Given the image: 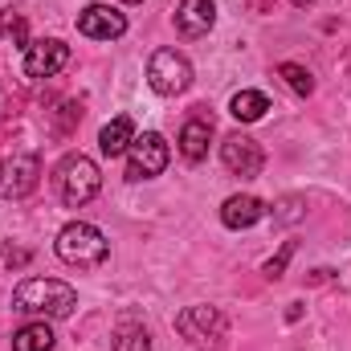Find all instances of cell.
Instances as JSON below:
<instances>
[{
  "mask_svg": "<svg viewBox=\"0 0 351 351\" xmlns=\"http://www.w3.org/2000/svg\"><path fill=\"white\" fill-rule=\"evenodd\" d=\"M12 302H16V311H25V315L66 319V315H74V306H78V290H74L70 282H58V278H25V282L12 290Z\"/></svg>",
  "mask_w": 351,
  "mask_h": 351,
  "instance_id": "6da1fadb",
  "label": "cell"
},
{
  "mask_svg": "<svg viewBox=\"0 0 351 351\" xmlns=\"http://www.w3.org/2000/svg\"><path fill=\"white\" fill-rule=\"evenodd\" d=\"M58 258L66 265H78V269H98L110 258V245H106V237L94 225L74 221V225H66L58 233Z\"/></svg>",
  "mask_w": 351,
  "mask_h": 351,
  "instance_id": "7a4b0ae2",
  "label": "cell"
},
{
  "mask_svg": "<svg viewBox=\"0 0 351 351\" xmlns=\"http://www.w3.org/2000/svg\"><path fill=\"white\" fill-rule=\"evenodd\" d=\"M98 188H102V172H98V164L90 156L78 152V156L62 160V168H58V192H62V200L70 208H82L86 200H94Z\"/></svg>",
  "mask_w": 351,
  "mask_h": 351,
  "instance_id": "3957f363",
  "label": "cell"
},
{
  "mask_svg": "<svg viewBox=\"0 0 351 351\" xmlns=\"http://www.w3.org/2000/svg\"><path fill=\"white\" fill-rule=\"evenodd\" d=\"M176 331L196 348H221L229 323H225V315L217 306H188V311L176 315Z\"/></svg>",
  "mask_w": 351,
  "mask_h": 351,
  "instance_id": "277c9868",
  "label": "cell"
},
{
  "mask_svg": "<svg viewBox=\"0 0 351 351\" xmlns=\"http://www.w3.org/2000/svg\"><path fill=\"white\" fill-rule=\"evenodd\" d=\"M147 82H152L156 94H168V98L172 94H184V90L192 86V66L176 49H156L152 62H147Z\"/></svg>",
  "mask_w": 351,
  "mask_h": 351,
  "instance_id": "5b68a950",
  "label": "cell"
},
{
  "mask_svg": "<svg viewBox=\"0 0 351 351\" xmlns=\"http://www.w3.org/2000/svg\"><path fill=\"white\" fill-rule=\"evenodd\" d=\"M168 143H164V135H156V131H147L143 139H135L131 143V160H127V180H152V176H160L168 168Z\"/></svg>",
  "mask_w": 351,
  "mask_h": 351,
  "instance_id": "8992f818",
  "label": "cell"
},
{
  "mask_svg": "<svg viewBox=\"0 0 351 351\" xmlns=\"http://www.w3.org/2000/svg\"><path fill=\"white\" fill-rule=\"evenodd\" d=\"M37 176H41V156H37V152L12 156V160L0 168V196H4V200H25V196L37 188Z\"/></svg>",
  "mask_w": 351,
  "mask_h": 351,
  "instance_id": "52a82bcc",
  "label": "cell"
},
{
  "mask_svg": "<svg viewBox=\"0 0 351 351\" xmlns=\"http://www.w3.org/2000/svg\"><path fill=\"white\" fill-rule=\"evenodd\" d=\"M221 160H225V168L233 176H241V180H258L265 168V152L258 147V139H250V135H229L225 143H221Z\"/></svg>",
  "mask_w": 351,
  "mask_h": 351,
  "instance_id": "ba28073f",
  "label": "cell"
},
{
  "mask_svg": "<svg viewBox=\"0 0 351 351\" xmlns=\"http://www.w3.org/2000/svg\"><path fill=\"white\" fill-rule=\"evenodd\" d=\"M66 66H70V45L66 41L45 37V41L25 45V78H53Z\"/></svg>",
  "mask_w": 351,
  "mask_h": 351,
  "instance_id": "9c48e42d",
  "label": "cell"
},
{
  "mask_svg": "<svg viewBox=\"0 0 351 351\" xmlns=\"http://www.w3.org/2000/svg\"><path fill=\"white\" fill-rule=\"evenodd\" d=\"M78 33L90 41H110V37H123L127 33V16L110 4H86L78 12Z\"/></svg>",
  "mask_w": 351,
  "mask_h": 351,
  "instance_id": "30bf717a",
  "label": "cell"
},
{
  "mask_svg": "<svg viewBox=\"0 0 351 351\" xmlns=\"http://www.w3.org/2000/svg\"><path fill=\"white\" fill-rule=\"evenodd\" d=\"M213 25H217L213 0H180V8H176V29H180L184 37H204Z\"/></svg>",
  "mask_w": 351,
  "mask_h": 351,
  "instance_id": "8fae6325",
  "label": "cell"
},
{
  "mask_svg": "<svg viewBox=\"0 0 351 351\" xmlns=\"http://www.w3.org/2000/svg\"><path fill=\"white\" fill-rule=\"evenodd\" d=\"M208 139H213V119L208 114H192L188 123H184V131H180V152H184V160H204L208 156Z\"/></svg>",
  "mask_w": 351,
  "mask_h": 351,
  "instance_id": "7c38bea8",
  "label": "cell"
},
{
  "mask_svg": "<svg viewBox=\"0 0 351 351\" xmlns=\"http://www.w3.org/2000/svg\"><path fill=\"white\" fill-rule=\"evenodd\" d=\"M262 217H265V204L258 196H229L225 208H221V221H225L229 229H250V225H258Z\"/></svg>",
  "mask_w": 351,
  "mask_h": 351,
  "instance_id": "4fadbf2b",
  "label": "cell"
},
{
  "mask_svg": "<svg viewBox=\"0 0 351 351\" xmlns=\"http://www.w3.org/2000/svg\"><path fill=\"white\" fill-rule=\"evenodd\" d=\"M135 143V123H131V114H119V119H110L106 127H102V135H98V147H102V156H123L127 147Z\"/></svg>",
  "mask_w": 351,
  "mask_h": 351,
  "instance_id": "5bb4252c",
  "label": "cell"
},
{
  "mask_svg": "<svg viewBox=\"0 0 351 351\" xmlns=\"http://www.w3.org/2000/svg\"><path fill=\"white\" fill-rule=\"evenodd\" d=\"M229 110H233V119H237V123H258L265 110H269V98L258 94V90H241V94H233Z\"/></svg>",
  "mask_w": 351,
  "mask_h": 351,
  "instance_id": "9a60e30c",
  "label": "cell"
},
{
  "mask_svg": "<svg viewBox=\"0 0 351 351\" xmlns=\"http://www.w3.org/2000/svg\"><path fill=\"white\" fill-rule=\"evenodd\" d=\"M53 348V331L49 323H29L12 335V351H49Z\"/></svg>",
  "mask_w": 351,
  "mask_h": 351,
  "instance_id": "2e32d148",
  "label": "cell"
},
{
  "mask_svg": "<svg viewBox=\"0 0 351 351\" xmlns=\"http://www.w3.org/2000/svg\"><path fill=\"white\" fill-rule=\"evenodd\" d=\"M114 351H152V339H147V327L139 323H127L114 331Z\"/></svg>",
  "mask_w": 351,
  "mask_h": 351,
  "instance_id": "e0dca14e",
  "label": "cell"
},
{
  "mask_svg": "<svg viewBox=\"0 0 351 351\" xmlns=\"http://www.w3.org/2000/svg\"><path fill=\"white\" fill-rule=\"evenodd\" d=\"M278 74L290 82L294 94H302V98H306V94H315V78H311V70H306V66H298V62H282V66H278Z\"/></svg>",
  "mask_w": 351,
  "mask_h": 351,
  "instance_id": "ac0fdd59",
  "label": "cell"
},
{
  "mask_svg": "<svg viewBox=\"0 0 351 351\" xmlns=\"http://www.w3.org/2000/svg\"><path fill=\"white\" fill-rule=\"evenodd\" d=\"M302 217H306V200L302 196H282L278 208H274V221L278 225H298Z\"/></svg>",
  "mask_w": 351,
  "mask_h": 351,
  "instance_id": "d6986e66",
  "label": "cell"
},
{
  "mask_svg": "<svg viewBox=\"0 0 351 351\" xmlns=\"http://www.w3.org/2000/svg\"><path fill=\"white\" fill-rule=\"evenodd\" d=\"M0 37L12 41V45H25V16L16 8H4L0 12Z\"/></svg>",
  "mask_w": 351,
  "mask_h": 351,
  "instance_id": "ffe728a7",
  "label": "cell"
},
{
  "mask_svg": "<svg viewBox=\"0 0 351 351\" xmlns=\"http://www.w3.org/2000/svg\"><path fill=\"white\" fill-rule=\"evenodd\" d=\"M78 123H82V106H78V102H66V106L58 110V123H53V135H58V139H66V135H70V131H74Z\"/></svg>",
  "mask_w": 351,
  "mask_h": 351,
  "instance_id": "44dd1931",
  "label": "cell"
},
{
  "mask_svg": "<svg viewBox=\"0 0 351 351\" xmlns=\"http://www.w3.org/2000/svg\"><path fill=\"white\" fill-rule=\"evenodd\" d=\"M290 258H294V241H286V245L278 250V258H269V262H265V278H282Z\"/></svg>",
  "mask_w": 351,
  "mask_h": 351,
  "instance_id": "7402d4cb",
  "label": "cell"
},
{
  "mask_svg": "<svg viewBox=\"0 0 351 351\" xmlns=\"http://www.w3.org/2000/svg\"><path fill=\"white\" fill-rule=\"evenodd\" d=\"M0 258H4V265H29V250H16V245H4V250H0Z\"/></svg>",
  "mask_w": 351,
  "mask_h": 351,
  "instance_id": "603a6c76",
  "label": "cell"
},
{
  "mask_svg": "<svg viewBox=\"0 0 351 351\" xmlns=\"http://www.w3.org/2000/svg\"><path fill=\"white\" fill-rule=\"evenodd\" d=\"M286 319L294 323V319H302V302H290V311H286Z\"/></svg>",
  "mask_w": 351,
  "mask_h": 351,
  "instance_id": "cb8c5ba5",
  "label": "cell"
},
{
  "mask_svg": "<svg viewBox=\"0 0 351 351\" xmlns=\"http://www.w3.org/2000/svg\"><path fill=\"white\" fill-rule=\"evenodd\" d=\"M254 4H258V12H265V8H269V4H274V0H254Z\"/></svg>",
  "mask_w": 351,
  "mask_h": 351,
  "instance_id": "d4e9b609",
  "label": "cell"
},
{
  "mask_svg": "<svg viewBox=\"0 0 351 351\" xmlns=\"http://www.w3.org/2000/svg\"><path fill=\"white\" fill-rule=\"evenodd\" d=\"M290 4H298V8H306V4H315V0H290Z\"/></svg>",
  "mask_w": 351,
  "mask_h": 351,
  "instance_id": "484cf974",
  "label": "cell"
},
{
  "mask_svg": "<svg viewBox=\"0 0 351 351\" xmlns=\"http://www.w3.org/2000/svg\"><path fill=\"white\" fill-rule=\"evenodd\" d=\"M123 4H143V0H123Z\"/></svg>",
  "mask_w": 351,
  "mask_h": 351,
  "instance_id": "4316f807",
  "label": "cell"
}]
</instances>
